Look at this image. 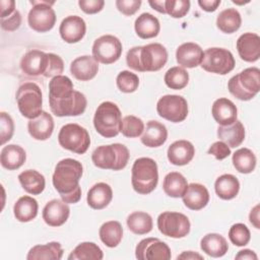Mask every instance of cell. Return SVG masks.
I'll return each instance as SVG.
<instances>
[{"mask_svg":"<svg viewBox=\"0 0 260 260\" xmlns=\"http://www.w3.org/2000/svg\"><path fill=\"white\" fill-rule=\"evenodd\" d=\"M49 105L57 117L79 116L84 113L87 101L82 92L74 89L69 77L58 75L49 82Z\"/></svg>","mask_w":260,"mask_h":260,"instance_id":"1","label":"cell"},{"mask_svg":"<svg viewBox=\"0 0 260 260\" xmlns=\"http://www.w3.org/2000/svg\"><path fill=\"white\" fill-rule=\"evenodd\" d=\"M81 162L73 158H64L57 162L53 174V185L61 199L70 204L77 203L81 198L79 180L82 177Z\"/></svg>","mask_w":260,"mask_h":260,"instance_id":"2","label":"cell"},{"mask_svg":"<svg viewBox=\"0 0 260 260\" xmlns=\"http://www.w3.org/2000/svg\"><path fill=\"white\" fill-rule=\"evenodd\" d=\"M168 61V51L161 44L151 43L131 48L126 55L128 67L138 72L158 71Z\"/></svg>","mask_w":260,"mask_h":260,"instance_id":"3","label":"cell"},{"mask_svg":"<svg viewBox=\"0 0 260 260\" xmlns=\"http://www.w3.org/2000/svg\"><path fill=\"white\" fill-rule=\"evenodd\" d=\"M158 182V170L154 159L150 157L137 158L131 170V184L133 189L141 195L151 193Z\"/></svg>","mask_w":260,"mask_h":260,"instance_id":"4","label":"cell"},{"mask_svg":"<svg viewBox=\"0 0 260 260\" xmlns=\"http://www.w3.org/2000/svg\"><path fill=\"white\" fill-rule=\"evenodd\" d=\"M129 156V150L124 144L113 143L98 146L91 154V160L100 169L120 171L127 166Z\"/></svg>","mask_w":260,"mask_h":260,"instance_id":"5","label":"cell"},{"mask_svg":"<svg viewBox=\"0 0 260 260\" xmlns=\"http://www.w3.org/2000/svg\"><path fill=\"white\" fill-rule=\"evenodd\" d=\"M229 91L240 101L252 100L260 90V70L249 67L234 75L228 82Z\"/></svg>","mask_w":260,"mask_h":260,"instance_id":"6","label":"cell"},{"mask_svg":"<svg viewBox=\"0 0 260 260\" xmlns=\"http://www.w3.org/2000/svg\"><path fill=\"white\" fill-rule=\"evenodd\" d=\"M122 115L119 107L112 102L102 103L95 110L93 126L96 132L106 138H112L120 133Z\"/></svg>","mask_w":260,"mask_h":260,"instance_id":"7","label":"cell"},{"mask_svg":"<svg viewBox=\"0 0 260 260\" xmlns=\"http://www.w3.org/2000/svg\"><path fill=\"white\" fill-rule=\"evenodd\" d=\"M16 102L20 114L29 120L41 115L43 96L40 86L35 82H24L16 91Z\"/></svg>","mask_w":260,"mask_h":260,"instance_id":"8","label":"cell"},{"mask_svg":"<svg viewBox=\"0 0 260 260\" xmlns=\"http://www.w3.org/2000/svg\"><path fill=\"white\" fill-rule=\"evenodd\" d=\"M58 142L67 150L83 154L90 145V137L85 128L75 123H69L60 129Z\"/></svg>","mask_w":260,"mask_h":260,"instance_id":"9","label":"cell"},{"mask_svg":"<svg viewBox=\"0 0 260 260\" xmlns=\"http://www.w3.org/2000/svg\"><path fill=\"white\" fill-rule=\"evenodd\" d=\"M32 8L27 15V22L31 29L38 32L51 30L56 23V13L52 8L55 1H29Z\"/></svg>","mask_w":260,"mask_h":260,"instance_id":"10","label":"cell"},{"mask_svg":"<svg viewBox=\"0 0 260 260\" xmlns=\"http://www.w3.org/2000/svg\"><path fill=\"white\" fill-rule=\"evenodd\" d=\"M235 58L231 51L224 48H209L203 53L200 66L207 72L224 75L235 68Z\"/></svg>","mask_w":260,"mask_h":260,"instance_id":"11","label":"cell"},{"mask_svg":"<svg viewBox=\"0 0 260 260\" xmlns=\"http://www.w3.org/2000/svg\"><path fill=\"white\" fill-rule=\"evenodd\" d=\"M157 228L164 236L181 239L190 233L191 223L189 218L181 212L165 211L157 217Z\"/></svg>","mask_w":260,"mask_h":260,"instance_id":"12","label":"cell"},{"mask_svg":"<svg viewBox=\"0 0 260 260\" xmlns=\"http://www.w3.org/2000/svg\"><path fill=\"white\" fill-rule=\"evenodd\" d=\"M157 114L173 123L183 122L188 116V104L185 98L178 94H166L156 104Z\"/></svg>","mask_w":260,"mask_h":260,"instance_id":"13","label":"cell"},{"mask_svg":"<svg viewBox=\"0 0 260 260\" xmlns=\"http://www.w3.org/2000/svg\"><path fill=\"white\" fill-rule=\"evenodd\" d=\"M120 40L112 35H105L98 38L92 45V57L103 64H112L119 60L122 54Z\"/></svg>","mask_w":260,"mask_h":260,"instance_id":"14","label":"cell"},{"mask_svg":"<svg viewBox=\"0 0 260 260\" xmlns=\"http://www.w3.org/2000/svg\"><path fill=\"white\" fill-rule=\"evenodd\" d=\"M135 257L140 260H169L172 254L165 242L157 238H146L137 244Z\"/></svg>","mask_w":260,"mask_h":260,"instance_id":"15","label":"cell"},{"mask_svg":"<svg viewBox=\"0 0 260 260\" xmlns=\"http://www.w3.org/2000/svg\"><path fill=\"white\" fill-rule=\"evenodd\" d=\"M59 32L62 40L66 43H78L85 36V21L78 15H69L62 20L59 27Z\"/></svg>","mask_w":260,"mask_h":260,"instance_id":"16","label":"cell"},{"mask_svg":"<svg viewBox=\"0 0 260 260\" xmlns=\"http://www.w3.org/2000/svg\"><path fill=\"white\" fill-rule=\"evenodd\" d=\"M48 67V53L40 50L27 51L20 60V69L29 76L44 75Z\"/></svg>","mask_w":260,"mask_h":260,"instance_id":"17","label":"cell"},{"mask_svg":"<svg viewBox=\"0 0 260 260\" xmlns=\"http://www.w3.org/2000/svg\"><path fill=\"white\" fill-rule=\"evenodd\" d=\"M70 215L68 203L62 199H52L43 208V219L50 226H60L64 224Z\"/></svg>","mask_w":260,"mask_h":260,"instance_id":"18","label":"cell"},{"mask_svg":"<svg viewBox=\"0 0 260 260\" xmlns=\"http://www.w3.org/2000/svg\"><path fill=\"white\" fill-rule=\"evenodd\" d=\"M237 50L242 60L255 62L260 57V38L254 32H245L237 40Z\"/></svg>","mask_w":260,"mask_h":260,"instance_id":"19","label":"cell"},{"mask_svg":"<svg viewBox=\"0 0 260 260\" xmlns=\"http://www.w3.org/2000/svg\"><path fill=\"white\" fill-rule=\"evenodd\" d=\"M99 71V62L92 56L77 57L70 64L71 74L80 81H88L95 77Z\"/></svg>","mask_w":260,"mask_h":260,"instance_id":"20","label":"cell"},{"mask_svg":"<svg viewBox=\"0 0 260 260\" xmlns=\"http://www.w3.org/2000/svg\"><path fill=\"white\" fill-rule=\"evenodd\" d=\"M203 50L198 44L188 42L180 45L176 51V59L179 65L187 68H194L201 64Z\"/></svg>","mask_w":260,"mask_h":260,"instance_id":"21","label":"cell"},{"mask_svg":"<svg viewBox=\"0 0 260 260\" xmlns=\"http://www.w3.org/2000/svg\"><path fill=\"white\" fill-rule=\"evenodd\" d=\"M211 114L219 126H226L233 124L237 120L238 110L231 100L219 98L214 101L211 108Z\"/></svg>","mask_w":260,"mask_h":260,"instance_id":"22","label":"cell"},{"mask_svg":"<svg viewBox=\"0 0 260 260\" xmlns=\"http://www.w3.org/2000/svg\"><path fill=\"white\" fill-rule=\"evenodd\" d=\"M167 154L168 159L172 165L185 166L193 159L195 148L188 140H177L169 146Z\"/></svg>","mask_w":260,"mask_h":260,"instance_id":"23","label":"cell"},{"mask_svg":"<svg viewBox=\"0 0 260 260\" xmlns=\"http://www.w3.org/2000/svg\"><path fill=\"white\" fill-rule=\"evenodd\" d=\"M183 203L191 210H200L209 202V192L207 188L199 183L188 185L187 191L182 197Z\"/></svg>","mask_w":260,"mask_h":260,"instance_id":"24","label":"cell"},{"mask_svg":"<svg viewBox=\"0 0 260 260\" xmlns=\"http://www.w3.org/2000/svg\"><path fill=\"white\" fill-rule=\"evenodd\" d=\"M29 135L36 140H47L54 130V120L51 114L43 111L40 116L31 119L27 123Z\"/></svg>","mask_w":260,"mask_h":260,"instance_id":"25","label":"cell"},{"mask_svg":"<svg viewBox=\"0 0 260 260\" xmlns=\"http://www.w3.org/2000/svg\"><path fill=\"white\" fill-rule=\"evenodd\" d=\"M141 142L147 147H158L168 139V130L166 126L155 120L148 121L141 135Z\"/></svg>","mask_w":260,"mask_h":260,"instance_id":"26","label":"cell"},{"mask_svg":"<svg viewBox=\"0 0 260 260\" xmlns=\"http://www.w3.org/2000/svg\"><path fill=\"white\" fill-rule=\"evenodd\" d=\"M113 199V191L110 185L104 182L94 184L87 192L86 201L89 207L93 209H103L107 207Z\"/></svg>","mask_w":260,"mask_h":260,"instance_id":"27","label":"cell"},{"mask_svg":"<svg viewBox=\"0 0 260 260\" xmlns=\"http://www.w3.org/2000/svg\"><path fill=\"white\" fill-rule=\"evenodd\" d=\"M217 137L230 148H236L245 139V127L241 121L236 120L231 125L219 126L217 128Z\"/></svg>","mask_w":260,"mask_h":260,"instance_id":"28","label":"cell"},{"mask_svg":"<svg viewBox=\"0 0 260 260\" xmlns=\"http://www.w3.org/2000/svg\"><path fill=\"white\" fill-rule=\"evenodd\" d=\"M25 150L16 144H8L4 146L0 153L1 166L9 171L19 169L25 162Z\"/></svg>","mask_w":260,"mask_h":260,"instance_id":"29","label":"cell"},{"mask_svg":"<svg viewBox=\"0 0 260 260\" xmlns=\"http://www.w3.org/2000/svg\"><path fill=\"white\" fill-rule=\"evenodd\" d=\"M200 248L208 256L218 258L225 255L229 245L224 237L216 233H210L201 239Z\"/></svg>","mask_w":260,"mask_h":260,"instance_id":"30","label":"cell"},{"mask_svg":"<svg viewBox=\"0 0 260 260\" xmlns=\"http://www.w3.org/2000/svg\"><path fill=\"white\" fill-rule=\"evenodd\" d=\"M134 28L136 35L141 39H151L155 38L159 30L160 24L158 19L151 13L144 12L140 14L134 23Z\"/></svg>","mask_w":260,"mask_h":260,"instance_id":"31","label":"cell"},{"mask_svg":"<svg viewBox=\"0 0 260 260\" xmlns=\"http://www.w3.org/2000/svg\"><path fill=\"white\" fill-rule=\"evenodd\" d=\"M63 249L59 242H50L45 245H36L27 253V260H60Z\"/></svg>","mask_w":260,"mask_h":260,"instance_id":"32","label":"cell"},{"mask_svg":"<svg viewBox=\"0 0 260 260\" xmlns=\"http://www.w3.org/2000/svg\"><path fill=\"white\" fill-rule=\"evenodd\" d=\"M216 195L223 200L234 199L240 190L239 180L232 174H223L219 176L214 183Z\"/></svg>","mask_w":260,"mask_h":260,"instance_id":"33","label":"cell"},{"mask_svg":"<svg viewBox=\"0 0 260 260\" xmlns=\"http://www.w3.org/2000/svg\"><path fill=\"white\" fill-rule=\"evenodd\" d=\"M38 201L30 196H21L13 206L15 218L21 222H28L36 218L38 214Z\"/></svg>","mask_w":260,"mask_h":260,"instance_id":"34","label":"cell"},{"mask_svg":"<svg viewBox=\"0 0 260 260\" xmlns=\"http://www.w3.org/2000/svg\"><path fill=\"white\" fill-rule=\"evenodd\" d=\"M18 181L23 190L32 195L41 194L46 186L45 177L36 170H26L18 175Z\"/></svg>","mask_w":260,"mask_h":260,"instance_id":"35","label":"cell"},{"mask_svg":"<svg viewBox=\"0 0 260 260\" xmlns=\"http://www.w3.org/2000/svg\"><path fill=\"white\" fill-rule=\"evenodd\" d=\"M187 188V180L181 173L171 172L166 175L162 183V189L168 196L173 198L183 197Z\"/></svg>","mask_w":260,"mask_h":260,"instance_id":"36","label":"cell"},{"mask_svg":"<svg viewBox=\"0 0 260 260\" xmlns=\"http://www.w3.org/2000/svg\"><path fill=\"white\" fill-rule=\"evenodd\" d=\"M101 241L109 248L117 247L123 238V229L119 221L110 220L103 223L99 231Z\"/></svg>","mask_w":260,"mask_h":260,"instance_id":"37","label":"cell"},{"mask_svg":"<svg viewBox=\"0 0 260 260\" xmlns=\"http://www.w3.org/2000/svg\"><path fill=\"white\" fill-rule=\"evenodd\" d=\"M242 24V17L236 8H226L219 12L216 17V26L224 34L237 31Z\"/></svg>","mask_w":260,"mask_h":260,"instance_id":"38","label":"cell"},{"mask_svg":"<svg viewBox=\"0 0 260 260\" xmlns=\"http://www.w3.org/2000/svg\"><path fill=\"white\" fill-rule=\"evenodd\" d=\"M126 222L128 229L135 235L148 234L153 228L152 217L144 211L132 212L128 215Z\"/></svg>","mask_w":260,"mask_h":260,"instance_id":"39","label":"cell"},{"mask_svg":"<svg viewBox=\"0 0 260 260\" xmlns=\"http://www.w3.org/2000/svg\"><path fill=\"white\" fill-rule=\"evenodd\" d=\"M232 161L239 173L250 174L255 170L257 159L251 149L243 147L234 152Z\"/></svg>","mask_w":260,"mask_h":260,"instance_id":"40","label":"cell"},{"mask_svg":"<svg viewBox=\"0 0 260 260\" xmlns=\"http://www.w3.org/2000/svg\"><path fill=\"white\" fill-rule=\"evenodd\" d=\"M104 254L102 249L92 242H83L76 246L68 256L69 260H101Z\"/></svg>","mask_w":260,"mask_h":260,"instance_id":"41","label":"cell"},{"mask_svg":"<svg viewBox=\"0 0 260 260\" xmlns=\"http://www.w3.org/2000/svg\"><path fill=\"white\" fill-rule=\"evenodd\" d=\"M165 83L171 89H182L189 82V73L181 66L170 68L164 77Z\"/></svg>","mask_w":260,"mask_h":260,"instance_id":"42","label":"cell"},{"mask_svg":"<svg viewBox=\"0 0 260 260\" xmlns=\"http://www.w3.org/2000/svg\"><path fill=\"white\" fill-rule=\"evenodd\" d=\"M144 123L143 121L133 115H128L121 120L120 132L128 138L138 137L143 133Z\"/></svg>","mask_w":260,"mask_h":260,"instance_id":"43","label":"cell"},{"mask_svg":"<svg viewBox=\"0 0 260 260\" xmlns=\"http://www.w3.org/2000/svg\"><path fill=\"white\" fill-rule=\"evenodd\" d=\"M116 83L120 91L125 93H131L138 88L139 78L135 73L131 71L123 70L118 74L116 78Z\"/></svg>","mask_w":260,"mask_h":260,"instance_id":"44","label":"cell"},{"mask_svg":"<svg viewBox=\"0 0 260 260\" xmlns=\"http://www.w3.org/2000/svg\"><path fill=\"white\" fill-rule=\"evenodd\" d=\"M229 239L235 246L243 247L250 242L251 234L246 224L239 222L231 226L229 231Z\"/></svg>","mask_w":260,"mask_h":260,"instance_id":"45","label":"cell"},{"mask_svg":"<svg viewBox=\"0 0 260 260\" xmlns=\"http://www.w3.org/2000/svg\"><path fill=\"white\" fill-rule=\"evenodd\" d=\"M166 13L174 18L184 17L190 10L189 0H166Z\"/></svg>","mask_w":260,"mask_h":260,"instance_id":"46","label":"cell"},{"mask_svg":"<svg viewBox=\"0 0 260 260\" xmlns=\"http://www.w3.org/2000/svg\"><path fill=\"white\" fill-rule=\"evenodd\" d=\"M14 133V123L11 116L5 112L0 113V138L1 145L9 141Z\"/></svg>","mask_w":260,"mask_h":260,"instance_id":"47","label":"cell"},{"mask_svg":"<svg viewBox=\"0 0 260 260\" xmlns=\"http://www.w3.org/2000/svg\"><path fill=\"white\" fill-rule=\"evenodd\" d=\"M64 70V62L62 58L54 53H48V67L44 74L45 77H55L62 75Z\"/></svg>","mask_w":260,"mask_h":260,"instance_id":"48","label":"cell"},{"mask_svg":"<svg viewBox=\"0 0 260 260\" xmlns=\"http://www.w3.org/2000/svg\"><path fill=\"white\" fill-rule=\"evenodd\" d=\"M141 0H117L115 2L117 9L126 16L135 14L141 6Z\"/></svg>","mask_w":260,"mask_h":260,"instance_id":"49","label":"cell"},{"mask_svg":"<svg viewBox=\"0 0 260 260\" xmlns=\"http://www.w3.org/2000/svg\"><path fill=\"white\" fill-rule=\"evenodd\" d=\"M21 24V14L18 10H15L10 16L1 18V27L7 31H14L19 28Z\"/></svg>","mask_w":260,"mask_h":260,"instance_id":"50","label":"cell"},{"mask_svg":"<svg viewBox=\"0 0 260 260\" xmlns=\"http://www.w3.org/2000/svg\"><path fill=\"white\" fill-rule=\"evenodd\" d=\"M207 152L209 154H212L216 159L221 160L226 158L231 154V148L221 140L214 142L211 144V146L208 148Z\"/></svg>","mask_w":260,"mask_h":260,"instance_id":"51","label":"cell"},{"mask_svg":"<svg viewBox=\"0 0 260 260\" xmlns=\"http://www.w3.org/2000/svg\"><path fill=\"white\" fill-rule=\"evenodd\" d=\"M78 5L80 9L87 14H94L100 12L105 5L104 0H79Z\"/></svg>","mask_w":260,"mask_h":260,"instance_id":"52","label":"cell"},{"mask_svg":"<svg viewBox=\"0 0 260 260\" xmlns=\"http://www.w3.org/2000/svg\"><path fill=\"white\" fill-rule=\"evenodd\" d=\"M1 18L10 16L15 11V1L13 0H1Z\"/></svg>","mask_w":260,"mask_h":260,"instance_id":"53","label":"cell"},{"mask_svg":"<svg viewBox=\"0 0 260 260\" xmlns=\"http://www.w3.org/2000/svg\"><path fill=\"white\" fill-rule=\"evenodd\" d=\"M220 0H198V5L207 12H213L220 4Z\"/></svg>","mask_w":260,"mask_h":260,"instance_id":"54","label":"cell"},{"mask_svg":"<svg viewBox=\"0 0 260 260\" xmlns=\"http://www.w3.org/2000/svg\"><path fill=\"white\" fill-rule=\"evenodd\" d=\"M236 259H241V260H257L258 257L256 253L250 249H244L238 252V254L235 257Z\"/></svg>","mask_w":260,"mask_h":260,"instance_id":"55","label":"cell"},{"mask_svg":"<svg viewBox=\"0 0 260 260\" xmlns=\"http://www.w3.org/2000/svg\"><path fill=\"white\" fill-rule=\"evenodd\" d=\"M249 219L250 222L256 228V229H260V224H259V204L255 205L252 209L251 212L249 214Z\"/></svg>","mask_w":260,"mask_h":260,"instance_id":"56","label":"cell"},{"mask_svg":"<svg viewBox=\"0 0 260 260\" xmlns=\"http://www.w3.org/2000/svg\"><path fill=\"white\" fill-rule=\"evenodd\" d=\"M177 259H184V260H195V259H200L202 260L203 259V256H201L200 254L198 253H195L193 251H185L183 252L182 254H180Z\"/></svg>","mask_w":260,"mask_h":260,"instance_id":"57","label":"cell"},{"mask_svg":"<svg viewBox=\"0 0 260 260\" xmlns=\"http://www.w3.org/2000/svg\"><path fill=\"white\" fill-rule=\"evenodd\" d=\"M165 3H166V0L164 1H152V0H149L148 1V4L151 6L152 9L156 10L157 12L159 13H162V14H166V7H165Z\"/></svg>","mask_w":260,"mask_h":260,"instance_id":"58","label":"cell"},{"mask_svg":"<svg viewBox=\"0 0 260 260\" xmlns=\"http://www.w3.org/2000/svg\"><path fill=\"white\" fill-rule=\"evenodd\" d=\"M232 2H233V3H236V4H240V5H242V4L249 3L250 1H249V0H247V1H244V2H243V1H242V2H238V1H236V0H232Z\"/></svg>","mask_w":260,"mask_h":260,"instance_id":"59","label":"cell"}]
</instances>
